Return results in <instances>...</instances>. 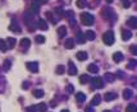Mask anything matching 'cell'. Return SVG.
<instances>
[{"label": "cell", "mask_w": 137, "mask_h": 112, "mask_svg": "<svg viewBox=\"0 0 137 112\" xmlns=\"http://www.w3.org/2000/svg\"><path fill=\"white\" fill-rule=\"evenodd\" d=\"M94 16L90 13H82L81 14V22L85 24V26H91L94 24Z\"/></svg>", "instance_id": "6da1fadb"}, {"label": "cell", "mask_w": 137, "mask_h": 112, "mask_svg": "<svg viewBox=\"0 0 137 112\" xmlns=\"http://www.w3.org/2000/svg\"><path fill=\"white\" fill-rule=\"evenodd\" d=\"M103 40H104V43L105 45H108V46H111L113 43H114V33L111 32V31H108V32H105V34H104V37H103Z\"/></svg>", "instance_id": "7a4b0ae2"}, {"label": "cell", "mask_w": 137, "mask_h": 112, "mask_svg": "<svg viewBox=\"0 0 137 112\" xmlns=\"http://www.w3.org/2000/svg\"><path fill=\"white\" fill-rule=\"evenodd\" d=\"M90 81H91V85H92V88H94V89H101V88L104 87L103 79H101L100 77H96V78L91 79Z\"/></svg>", "instance_id": "3957f363"}, {"label": "cell", "mask_w": 137, "mask_h": 112, "mask_svg": "<svg viewBox=\"0 0 137 112\" xmlns=\"http://www.w3.org/2000/svg\"><path fill=\"white\" fill-rule=\"evenodd\" d=\"M26 66L28 68V70H30L31 73H37V70H39V63H36V61L27 63V65H26Z\"/></svg>", "instance_id": "277c9868"}, {"label": "cell", "mask_w": 137, "mask_h": 112, "mask_svg": "<svg viewBox=\"0 0 137 112\" xmlns=\"http://www.w3.org/2000/svg\"><path fill=\"white\" fill-rule=\"evenodd\" d=\"M9 29L12 31V32H15V33H21L22 32V29H21V26L15 22V20H13L12 23H10V26H9Z\"/></svg>", "instance_id": "5b68a950"}, {"label": "cell", "mask_w": 137, "mask_h": 112, "mask_svg": "<svg viewBox=\"0 0 137 112\" xmlns=\"http://www.w3.org/2000/svg\"><path fill=\"white\" fill-rule=\"evenodd\" d=\"M68 74H69V75H76L77 74V68L72 61L68 63Z\"/></svg>", "instance_id": "8992f818"}, {"label": "cell", "mask_w": 137, "mask_h": 112, "mask_svg": "<svg viewBox=\"0 0 137 112\" xmlns=\"http://www.w3.org/2000/svg\"><path fill=\"white\" fill-rule=\"evenodd\" d=\"M37 27H39L40 29H42V31H46V29H47V23H46L45 19L40 18V19L37 20Z\"/></svg>", "instance_id": "52a82bcc"}, {"label": "cell", "mask_w": 137, "mask_h": 112, "mask_svg": "<svg viewBox=\"0 0 137 112\" xmlns=\"http://www.w3.org/2000/svg\"><path fill=\"white\" fill-rule=\"evenodd\" d=\"M131 37H132V32H131V31H128V29H122V38H123V41H128Z\"/></svg>", "instance_id": "ba28073f"}, {"label": "cell", "mask_w": 137, "mask_h": 112, "mask_svg": "<svg viewBox=\"0 0 137 112\" xmlns=\"http://www.w3.org/2000/svg\"><path fill=\"white\" fill-rule=\"evenodd\" d=\"M76 57L78 60H81V61H85V60H87V52H85V51H81V52H77Z\"/></svg>", "instance_id": "9c48e42d"}, {"label": "cell", "mask_w": 137, "mask_h": 112, "mask_svg": "<svg viewBox=\"0 0 137 112\" xmlns=\"http://www.w3.org/2000/svg\"><path fill=\"white\" fill-rule=\"evenodd\" d=\"M76 41L78 42V43H85L86 42V37H85V34L83 33H81V32H78L77 33V37H76Z\"/></svg>", "instance_id": "30bf717a"}, {"label": "cell", "mask_w": 137, "mask_h": 112, "mask_svg": "<svg viewBox=\"0 0 137 112\" xmlns=\"http://www.w3.org/2000/svg\"><path fill=\"white\" fill-rule=\"evenodd\" d=\"M113 60H114L115 63H121L123 60V54L122 52H114V54H113Z\"/></svg>", "instance_id": "8fae6325"}, {"label": "cell", "mask_w": 137, "mask_h": 112, "mask_svg": "<svg viewBox=\"0 0 137 112\" xmlns=\"http://www.w3.org/2000/svg\"><path fill=\"white\" fill-rule=\"evenodd\" d=\"M31 13L32 14H36V13H39V10H40V5L35 1V3H32V5H31Z\"/></svg>", "instance_id": "7c38bea8"}, {"label": "cell", "mask_w": 137, "mask_h": 112, "mask_svg": "<svg viewBox=\"0 0 137 112\" xmlns=\"http://www.w3.org/2000/svg\"><path fill=\"white\" fill-rule=\"evenodd\" d=\"M101 17H103L104 19H109V18L111 17V10H110L109 8H105V9L101 12Z\"/></svg>", "instance_id": "4fadbf2b"}, {"label": "cell", "mask_w": 137, "mask_h": 112, "mask_svg": "<svg viewBox=\"0 0 137 112\" xmlns=\"http://www.w3.org/2000/svg\"><path fill=\"white\" fill-rule=\"evenodd\" d=\"M90 80L91 79H90V77H89L87 74H83V75L79 77V83H81V84H86V83H89Z\"/></svg>", "instance_id": "5bb4252c"}, {"label": "cell", "mask_w": 137, "mask_h": 112, "mask_svg": "<svg viewBox=\"0 0 137 112\" xmlns=\"http://www.w3.org/2000/svg\"><path fill=\"white\" fill-rule=\"evenodd\" d=\"M14 46H15V38H13V37L8 38V40H7V47H8V48H13Z\"/></svg>", "instance_id": "9a60e30c"}, {"label": "cell", "mask_w": 137, "mask_h": 112, "mask_svg": "<svg viewBox=\"0 0 137 112\" xmlns=\"http://www.w3.org/2000/svg\"><path fill=\"white\" fill-rule=\"evenodd\" d=\"M64 46H65V48H73L74 47V40H72V38H69V40H67L65 41V43H64Z\"/></svg>", "instance_id": "2e32d148"}, {"label": "cell", "mask_w": 137, "mask_h": 112, "mask_svg": "<svg viewBox=\"0 0 137 112\" xmlns=\"http://www.w3.org/2000/svg\"><path fill=\"white\" fill-rule=\"evenodd\" d=\"M100 102H101V97L99 96V94H96V96L92 98L91 104H92V106H97V104H100Z\"/></svg>", "instance_id": "e0dca14e"}, {"label": "cell", "mask_w": 137, "mask_h": 112, "mask_svg": "<svg viewBox=\"0 0 137 112\" xmlns=\"http://www.w3.org/2000/svg\"><path fill=\"white\" fill-rule=\"evenodd\" d=\"M85 37H86V40H89V41H92V40H95L96 34H95V32H94V31H87Z\"/></svg>", "instance_id": "ac0fdd59"}, {"label": "cell", "mask_w": 137, "mask_h": 112, "mask_svg": "<svg viewBox=\"0 0 137 112\" xmlns=\"http://www.w3.org/2000/svg\"><path fill=\"white\" fill-rule=\"evenodd\" d=\"M117 98V94L115 93H107L105 97H104V99L107 101V102H110V101H113V99H115Z\"/></svg>", "instance_id": "d6986e66"}, {"label": "cell", "mask_w": 137, "mask_h": 112, "mask_svg": "<svg viewBox=\"0 0 137 112\" xmlns=\"http://www.w3.org/2000/svg\"><path fill=\"white\" fill-rule=\"evenodd\" d=\"M44 94H45V93H44L42 89H35V91H33V96L36 97V98H42Z\"/></svg>", "instance_id": "ffe728a7"}, {"label": "cell", "mask_w": 137, "mask_h": 112, "mask_svg": "<svg viewBox=\"0 0 137 112\" xmlns=\"http://www.w3.org/2000/svg\"><path fill=\"white\" fill-rule=\"evenodd\" d=\"M58 34H59V37H64L67 34V27H64V26L59 27L58 28Z\"/></svg>", "instance_id": "44dd1931"}, {"label": "cell", "mask_w": 137, "mask_h": 112, "mask_svg": "<svg viewBox=\"0 0 137 112\" xmlns=\"http://www.w3.org/2000/svg\"><path fill=\"white\" fill-rule=\"evenodd\" d=\"M76 99H77V102L82 103V102H85V101H86V96H85L83 93H77V94H76Z\"/></svg>", "instance_id": "7402d4cb"}, {"label": "cell", "mask_w": 137, "mask_h": 112, "mask_svg": "<svg viewBox=\"0 0 137 112\" xmlns=\"http://www.w3.org/2000/svg\"><path fill=\"white\" fill-rule=\"evenodd\" d=\"M30 45H31V41L28 40V38H23V40H21V46L22 47H30Z\"/></svg>", "instance_id": "603a6c76"}, {"label": "cell", "mask_w": 137, "mask_h": 112, "mask_svg": "<svg viewBox=\"0 0 137 112\" xmlns=\"http://www.w3.org/2000/svg\"><path fill=\"white\" fill-rule=\"evenodd\" d=\"M87 70L95 74V73H97V71H99V68H97V66H96L95 64H90L89 66H87Z\"/></svg>", "instance_id": "cb8c5ba5"}, {"label": "cell", "mask_w": 137, "mask_h": 112, "mask_svg": "<svg viewBox=\"0 0 137 112\" xmlns=\"http://www.w3.org/2000/svg\"><path fill=\"white\" fill-rule=\"evenodd\" d=\"M36 108H37V112H45L47 110V106L45 103H40V104L36 106Z\"/></svg>", "instance_id": "d4e9b609"}, {"label": "cell", "mask_w": 137, "mask_h": 112, "mask_svg": "<svg viewBox=\"0 0 137 112\" xmlns=\"http://www.w3.org/2000/svg\"><path fill=\"white\" fill-rule=\"evenodd\" d=\"M133 94V92L131 91V89H124V92H123V97L126 98V99H129L131 97Z\"/></svg>", "instance_id": "484cf974"}, {"label": "cell", "mask_w": 137, "mask_h": 112, "mask_svg": "<svg viewBox=\"0 0 137 112\" xmlns=\"http://www.w3.org/2000/svg\"><path fill=\"white\" fill-rule=\"evenodd\" d=\"M127 24L129 26V27H132V28H136V17H133V18H131V19H128V22H127Z\"/></svg>", "instance_id": "4316f807"}, {"label": "cell", "mask_w": 137, "mask_h": 112, "mask_svg": "<svg viewBox=\"0 0 137 112\" xmlns=\"http://www.w3.org/2000/svg\"><path fill=\"white\" fill-rule=\"evenodd\" d=\"M104 78H105V79H107L109 83H113V81H114V79H115V77H114L113 74H110V73H107V74L104 75Z\"/></svg>", "instance_id": "83f0119b"}, {"label": "cell", "mask_w": 137, "mask_h": 112, "mask_svg": "<svg viewBox=\"0 0 137 112\" xmlns=\"http://www.w3.org/2000/svg\"><path fill=\"white\" fill-rule=\"evenodd\" d=\"M10 66H12L10 60H5V61H4V65H3V69H4L5 71H8V70L10 69Z\"/></svg>", "instance_id": "f1b7e54d"}, {"label": "cell", "mask_w": 137, "mask_h": 112, "mask_svg": "<svg viewBox=\"0 0 137 112\" xmlns=\"http://www.w3.org/2000/svg\"><path fill=\"white\" fill-rule=\"evenodd\" d=\"M7 50H8V47H7V42H5L4 40H0V51L5 52Z\"/></svg>", "instance_id": "f546056e"}, {"label": "cell", "mask_w": 137, "mask_h": 112, "mask_svg": "<svg viewBox=\"0 0 137 112\" xmlns=\"http://www.w3.org/2000/svg\"><path fill=\"white\" fill-rule=\"evenodd\" d=\"M76 4L78 8H85V6L87 5V1H86V0H77Z\"/></svg>", "instance_id": "4dcf8cb0"}, {"label": "cell", "mask_w": 137, "mask_h": 112, "mask_svg": "<svg viewBox=\"0 0 137 112\" xmlns=\"http://www.w3.org/2000/svg\"><path fill=\"white\" fill-rule=\"evenodd\" d=\"M126 112H136V104H135V103L129 104V106L126 108Z\"/></svg>", "instance_id": "1f68e13d"}, {"label": "cell", "mask_w": 137, "mask_h": 112, "mask_svg": "<svg viewBox=\"0 0 137 112\" xmlns=\"http://www.w3.org/2000/svg\"><path fill=\"white\" fill-rule=\"evenodd\" d=\"M57 74H59V75L64 74V66L63 65H58L57 66Z\"/></svg>", "instance_id": "d6a6232c"}, {"label": "cell", "mask_w": 137, "mask_h": 112, "mask_svg": "<svg viewBox=\"0 0 137 112\" xmlns=\"http://www.w3.org/2000/svg\"><path fill=\"white\" fill-rule=\"evenodd\" d=\"M36 41H37V43H44L45 42V37L44 36H36Z\"/></svg>", "instance_id": "836d02e7"}, {"label": "cell", "mask_w": 137, "mask_h": 112, "mask_svg": "<svg viewBox=\"0 0 137 112\" xmlns=\"http://www.w3.org/2000/svg\"><path fill=\"white\" fill-rule=\"evenodd\" d=\"M65 91H67L68 93H73V91H74V87H73L72 84H68V85H67V88H65Z\"/></svg>", "instance_id": "e575fe53"}, {"label": "cell", "mask_w": 137, "mask_h": 112, "mask_svg": "<svg viewBox=\"0 0 137 112\" xmlns=\"http://www.w3.org/2000/svg\"><path fill=\"white\" fill-rule=\"evenodd\" d=\"M46 17H47V19H50V20H51V23H53V24H55V23H57V20L54 19V17H53L51 13H46Z\"/></svg>", "instance_id": "d590c367"}, {"label": "cell", "mask_w": 137, "mask_h": 112, "mask_svg": "<svg viewBox=\"0 0 137 112\" xmlns=\"http://www.w3.org/2000/svg\"><path fill=\"white\" fill-rule=\"evenodd\" d=\"M26 112H37V108H36V106H30L26 108Z\"/></svg>", "instance_id": "8d00e7d4"}, {"label": "cell", "mask_w": 137, "mask_h": 112, "mask_svg": "<svg viewBox=\"0 0 137 112\" xmlns=\"http://www.w3.org/2000/svg\"><path fill=\"white\" fill-rule=\"evenodd\" d=\"M123 5H124V8H129V5H131L129 0H123Z\"/></svg>", "instance_id": "74e56055"}, {"label": "cell", "mask_w": 137, "mask_h": 112, "mask_svg": "<svg viewBox=\"0 0 137 112\" xmlns=\"http://www.w3.org/2000/svg\"><path fill=\"white\" fill-rule=\"evenodd\" d=\"M55 10H57V13H58L59 16H64V12H63V9H61V8H57Z\"/></svg>", "instance_id": "f35d334b"}, {"label": "cell", "mask_w": 137, "mask_h": 112, "mask_svg": "<svg viewBox=\"0 0 137 112\" xmlns=\"http://www.w3.org/2000/svg\"><path fill=\"white\" fill-rule=\"evenodd\" d=\"M36 3H37L39 5H42V4H46V3H47V0H36Z\"/></svg>", "instance_id": "ab89813d"}, {"label": "cell", "mask_w": 137, "mask_h": 112, "mask_svg": "<svg viewBox=\"0 0 137 112\" xmlns=\"http://www.w3.org/2000/svg\"><path fill=\"white\" fill-rule=\"evenodd\" d=\"M64 14L68 17V18H71V17H73V12H69V10H67V12H65Z\"/></svg>", "instance_id": "60d3db41"}, {"label": "cell", "mask_w": 137, "mask_h": 112, "mask_svg": "<svg viewBox=\"0 0 137 112\" xmlns=\"http://www.w3.org/2000/svg\"><path fill=\"white\" fill-rule=\"evenodd\" d=\"M85 112H95V111H94V107H91V106H89V107H86V110H85Z\"/></svg>", "instance_id": "b9f144b4"}, {"label": "cell", "mask_w": 137, "mask_h": 112, "mask_svg": "<svg viewBox=\"0 0 137 112\" xmlns=\"http://www.w3.org/2000/svg\"><path fill=\"white\" fill-rule=\"evenodd\" d=\"M22 87H23V89H27V88H28V87H30V84H28V83H27V81H24V83H23V84H22Z\"/></svg>", "instance_id": "7bdbcfd3"}, {"label": "cell", "mask_w": 137, "mask_h": 112, "mask_svg": "<svg viewBox=\"0 0 137 112\" xmlns=\"http://www.w3.org/2000/svg\"><path fill=\"white\" fill-rule=\"evenodd\" d=\"M131 51H132V52H133V54L136 55V54H137V51H136V46H132V47H131Z\"/></svg>", "instance_id": "ee69618b"}, {"label": "cell", "mask_w": 137, "mask_h": 112, "mask_svg": "<svg viewBox=\"0 0 137 112\" xmlns=\"http://www.w3.org/2000/svg\"><path fill=\"white\" fill-rule=\"evenodd\" d=\"M61 112H69V111H68V110H63Z\"/></svg>", "instance_id": "f6af8a7d"}, {"label": "cell", "mask_w": 137, "mask_h": 112, "mask_svg": "<svg viewBox=\"0 0 137 112\" xmlns=\"http://www.w3.org/2000/svg\"><path fill=\"white\" fill-rule=\"evenodd\" d=\"M108 3H111V1H113V0H107Z\"/></svg>", "instance_id": "bcb514c9"}, {"label": "cell", "mask_w": 137, "mask_h": 112, "mask_svg": "<svg viewBox=\"0 0 137 112\" xmlns=\"http://www.w3.org/2000/svg\"><path fill=\"white\" fill-rule=\"evenodd\" d=\"M104 112H110V111H109V110H105V111H104Z\"/></svg>", "instance_id": "7dc6e473"}]
</instances>
